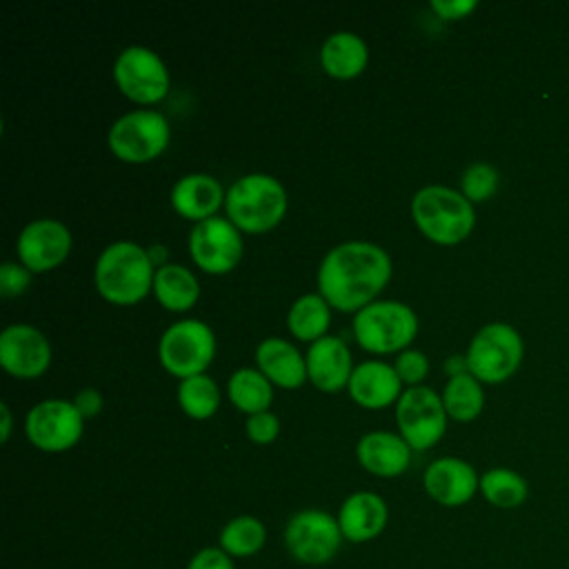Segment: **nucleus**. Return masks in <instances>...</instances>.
I'll return each mask as SVG.
<instances>
[{
    "label": "nucleus",
    "instance_id": "1",
    "mask_svg": "<svg viewBox=\"0 0 569 569\" xmlns=\"http://www.w3.org/2000/svg\"><path fill=\"white\" fill-rule=\"evenodd\" d=\"M393 264L389 253L367 240H349L331 247L318 267V293L329 307L358 313L376 302V296L391 280Z\"/></svg>",
    "mask_w": 569,
    "mask_h": 569
},
{
    "label": "nucleus",
    "instance_id": "2",
    "mask_svg": "<svg viewBox=\"0 0 569 569\" xmlns=\"http://www.w3.org/2000/svg\"><path fill=\"white\" fill-rule=\"evenodd\" d=\"M153 276L156 267L149 251L131 240H118L104 247L93 269L98 293L118 307L138 305L153 291Z\"/></svg>",
    "mask_w": 569,
    "mask_h": 569
},
{
    "label": "nucleus",
    "instance_id": "3",
    "mask_svg": "<svg viewBox=\"0 0 569 569\" xmlns=\"http://www.w3.org/2000/svg\"><path fill=\"white\" fill-rule=\"evenodd\" d=\"M287 189L269 173L238 178L224 196L227 218L244 233L258 236L278 227L287 213Z\"/></svg>",
    "mask_w": 569,
    "mask_h": 569
},
{
    "label": "nucleus",
    "instance_id": "4",
    "mask_svg": "<svg viewBox=\"0 0 569 569\" xmlns=\"http://www.w3.org/2000/svg\"><path fill=\"white\" fill-rule=\"evenodd\" d=\"M409 209L418 231L442 247L462 242L476 227L473 204L451 187L427 184L418 189Z\"/></svg>",
    "mask_w": 569,
    "mask_h": 569
},
{
    "label": "nucleus",
    "instance_id": "5",
    "mask_svg": "<svg viewBox=\"0 0 569 569\" xmlns=\"http://www.w3.org/2000/svg\"><path fill=\"white\" fill-rule=\"evenodd\" d=\"M416 333L418 316L400 300H376L353 316L356 342L369 353H400Z\"/></svg>",
    "mask_w": 569,
    "mask_h": 569
},
{
    "label": "nucleus",
    "instance_id": "6",
    "mask_svg": "<svg viewBox=\"0 0 569 569\" xmlns=\"http://www.w3.org/2000/svg\"><path fill=\"white\" fill-rule=\"evenodd\" d=\"M525 356L520 333L507 322H489L476 331L467 347V367L485 385H498L511 378Z\"/></svg>",
    "mask_w": 569,
    "mask_h": 569
},
{
    "label": "nucleus",
    "instance_id": "7",
    "mask_svg": "<svg viewBox=\"0 0 569 569\" xmlns=\"http://www.w3.org/2000/svg\"><path fill=\"white\" fill-rule=\"evenodd\" d=\"M171 140V127L164 113L156 109H133L120 116L107 133L111 153L129 164L156 160Z\"/></svg>",
    "mask_w": 569,
    "mask_h": 569
},
{
    "label": "nucleus",
    "instance_id": "8",
    "mask_svg": "<svg viewBox=\"0 0 569 569\" xmlns=\"http://www.w3.org/2000/svg\"><path fill=\"white\" fill-rule=\"evenodd\" d=\"M158 358L173 378L200 376L216 358V333L202 320H178L160 336Z\"/></svg>",
    "mask_w": 569,
    "mask_h": 569
},
{
    "label": "nucleus",
    "instance_id": "9",
    "mask_svg": "<svg viewBox=\"0 0 569 569\" xmlns=\"http://www.w3.org/2000/svg\"><path fill=\"white\" fill-rule=\"evenodd\" d=\"M113 80L122 96L138 104H156L169 93L164 60L149 47L131 44L113 62Z\"/></svg>",
    "mask_w": 569,
    "mask_h": 569
},
{
    "label": "nucleus",
    "instance_id": "10",
    "mask_svg": "<svg viewBox=\"0 0 569 569\" xmlns=\"http://www.w3.org/2000/svg\"><path fill=\"white\" fill-rule=\"evenodd\" d=\"M447 411L442 396L431 387H407L396 402V422L400 436L411 449H429L440 442L447 431Z\"/></svg>",
    "mask_w": 569,
    "mask_h": 569
},
{
    "label": "nucleus",
    "instance_id": "11",
    "mask_svg": "<svg viewBox=\"0 0 569 569\" xmlns=\"http://www.w3.org/2000/svg\"><path fill=\"white\" fill-rule=\"evenodd\" d=\"M84 418L73 400L49 398L33 405L24 416L27 440L47 453H60L78 445L82 438Z\"/></svg>",
    "mask_w": 569,
    "mask_h": 569
},
{
    "label": "nucleus",
    "instance_id": "12",
    "mask_svg": "<svg viewBox=\"0 0 569 569\" xmlns=\"http://www.w3.org/2000/svg\"><path fill=\"white\" fill-rule=\"evenodd\" d=\"M342 545L338 518L322 509H302L284 527V547L302 565L329 562Z\"/></svg>",
    "mask_w": 569,
    "mask_h": 569
},
{
    "label": "nucleus",
    "instance_id": "13",
    "mask_svg": "<svg viewBox=\"0 0 569 569\" xmlns=\"http://www.w3.org/2000/svg\"><path fill=\"white\" fill-rule=\"evenodd\" d=\"M189 256L204 273H229L242 258V231L220 216L196 222L189 233Z\"/></svg>",
    "mask_w": 569,
    "mask_h": 569
},
{
    "label": "nucleus",
    "instance_id": "14",
    "mask_svg": "<svg viewBox=\"0 0 569 569\" xmlns=\"http://www.w3.org/2000/svg\"><path fill=\"white\" fill-rule=\"evenodd\" d=\"M71 231L64 222L53 218L31 220L18 236V260L31 273H44L60 267L71 253Z\"/></svg>",
    "mask_w": 569,
    "mask_h": 569
},
{
    "label": "nucleus",
    "instance_id": "15",
    "mask_svg": "<svg viewBox=\"0 0 569 569\" xmlns=\"http://www.w3.org/2000/svg\"><path fill=\"white\" fill-rule=\"evenodd\" d=\"M0 365L13 378H40L51 365V345L31 325H9L0 333Z\"/></svg>",
    "mask_w": 569,
    "mask_h": 569
},
{
    "label": "nucleus",
    "instance_id": "16",
    "mask_svg": "<svg viewBox=\"0 0 569 569\" xmlns=\"http://www.w3.org/2000/svg\"><path fill=\"white\" fill-rule=\"evenodd\" d=\"M425 491L442 507H462L480 491L476 469L456 456H442L429 462L422 476Z\"/></svg>",
    "mask_w": 569,
    "mask_h": 569
},
{
    "label": "nucleus",
    "instance_id": "17",
    "mask_svg": "<svg viewBox=\"0 0 569 569\" xmlns=\"http://www.w3.org/2000/svg\"><path fill=\"white\" fill-rule=\"evenodd\" d=\"M307 378L311 385L325 393H336L349 385L353 373L351 351L345 340L336 336H325L309 345L305 353Z\"/></svg>",
    "mask_w": 569,
    "mask_h": 569
},
{
    "label": "nucleus",
    "instance_id": "18",
    "mask_svg": "<svg viewBox=\"0 0 569 569\" xmlns=\"http://www.w3.org/2000/svg\"><path fill=\"white\" fill-rule=\"evenodd\" d=\"M349 398L362 409H385L400 400L402 380L393 365L382 360H365L353 367L347 385Z\"/></svg>",
    "mask_w": 569,
    "mask_h": 569
},
{
    "label": "nucleus",
    "instance_id": "19",
    "mask_svg": "<svg viewBox=\"0 0 569 569\" xmlns=\"http://www.w3.org/2000/svg\"><path fill=\"white\" fill-rule=\"evenodd\" d=\"M224 196L227 191L213 176L187 173L171 187L169 200L178 216L196 224L213 218L216 211L224 207Z\"/></svg>",
    "mask_w": 569,
    "mask_h": 569
},
{
    "label": "nucleus",
    "instance_id": "20",
    "mask_svg": "<svg viewBox=\"0 0 569 569\" xmlns=\"http://www.w3.org/2000/svg\"><path fill=\"white\" fill-rule=\"evenodd\" d=\"M356 458L365 471L380 478H396L411 462V447L400 433L369 431L356 445Z\"/></svg>",
    "mask_w": 569,
    "mask_h": 569
},
{
    "label": "nucleus",
    "instance_id": "21",
    "mask_svg": "<svg viewBox=\"0 0 569 569\" xmlns=\"http://www.w3.org/2000/svg\"><path fill=\"white\" fill-rule=\"evenodd\" d=\"M389 520L387 502L373 491L351 493L338 511V525L342 538L351 542H367L382 533Z\"/></svg>",
    "mask_w": 569,
    "mask_h": 569
},
{
    "label": "nucleus",
    "instance_id": "22",
    "mask_svg": "<svg viewBox=\"0 0 569 569\" xmlns=\"http://www.w3.org/2000/svg\"><path fill=\"white\" fill-rule=\"evenodd\" d=\"M256 365L264 378L282 389H298L307 378L305 356L284 338L271 336L256 347Z\"/></svg>",
    "mask_w": 569,
    "mask_h": 569
},
{
    "label": "nucleus",
    "instance_id": "23",
    "mask_svg": "<svg viewBox=\"0 0 569 569\" xmlns=\"http://www.w3.org/2000/svg\"><path fill=\"white\" fill-rule=\"evenodd\" d=\"M369 62L367 42L353 31H336L320 47V67L336 80L358 78Z\"/></svg>",
    "mask_w": 569,
    "mask_h": 569
},
{
    "label": "nucleus",
    "instance_id": "24",
    "mask_svg": "<svg viewBox=\"0 0 569 569\" xmlns=\"http://www.w3.org/2000/svg\"><path fill=\"white\" fill-rule=\"evenodd\" d=\"M153 296L167 311H189L200 298V282L184 264H164L156 269Z\"/></svg>",
    "mask_w": 569,
    "mask_h": 569
},
{
    "label": "nucleus",
    "instance_id": "25",
    "mask_svg": "<svg viewBox=\"0 0 569 569\" xmlns=\"http://www.w3.org/2000/svg\"><path fill=\"white\" fill-rule=\"evenodd\" d=\"M331 322V307L320 293H305L296 298L287 313V327L293 338L316 342L327 336Z\"/></svg>",
    "mask_w": 569,
    "mask_h": 569
},
{
    "label": "nucleus",
    "instance_id": "26",
    "mask_svg": "<svg viewBox=\"0 0 569 569\" xmlns=\"http://www.w3.org/2000/svg\"><path fill=\"white\" fill-rule=\"evenodd\" d=\"M227 393L231 405L247 416L269 411L273 402V385L253 367L236 369L227 382Z\"/></svg>",
    "mask_w": 569,
    "mask_h": 569
},
{
    "label": "nucleus",
    "instance_id": "27",
    "mask_svg": "<svg viewBox=\"0 0 569 569\" xmlns=\"http://www.w3.org/2000/svg\"><path fill=\"white\" fill-rule=\"evenodd\" d=\"M442 405L447 416L458 422L476 420L485 407L482 382L469 371L449 378L442 389Z\"/></svg>",
    "mask_w": 569,
    "mask_h": 569
},
{
    "label": "nucleus",
    "instance_id": "28",
    "mask_svg": "<svg viewBox=\"0 0 569 569\" xmlns=\"http://www.w3.org/2000/svg\"><path fill=\"white\" fill-rule=\"evenodd\" d=\"M480 493L489 505L498 509H516L527 500L529 487L518 471L493 467L480 476Z\"/></svg>",
    "mask_w": 569,
    "mask_h": 569
},
{
    "label": "nucleus",
    "instance_id": "29",
    "mask_svg": "<svg viewBox=\"0 0 569 569\" xmlns=\"http://www.w3.org/2000/svg\"><path fill=\"white\" fill-rule=\"evenodd\" d=\"M220 549L231 558L258 553L267 542V527L256 516H236L220 531Z\"/></svg>",
    "mask_w": 569,
    "mask_h": 569
},
{
    "label": "nucleus",
    "instance_id": "30",
    "mask_svg": "<svg viewBox=\"0 0 569 569\" xmlns=\"http://www.w3.org/2000/svg\"><path fill=\"white\" fill-rule=\"evenodd\" d=\"M178 405L189 418L207 420L220 407V389L207 373L184 378L178 385Z\"/></svg>",
    "mask_w": 569,
    "mask_h": 569
},
{
    "label": "nucleus",
    "instance_id": "31",
    "mask_svg": "<svg viewBox=\"0 0 569 569\" xmlns=\"http://www.w3.org/2000/svg\"><path fill=\"white\" fill-rule=\"evenodd\" d=\"M500 187V173L489 162H473L462 171L460 178V193L473 204L485 202L496 196Z\"/></svg>",
    "mask_w": 569,
    "mask_h": 569
},
{
    "label": "nucleus",
    "instance_id": "32",
    "mask_svg": "<svg viewBox=\"0 0 569 569\" xmlns=\"http://www.w3.org/2000/svg\"><path fill=\"white\" fill-rule=\"evenodd\" d=\"M393 369L398 373V378L402 380V385L409 387H420V382L427 378L429 373V360L420 349H405L396 356L393 360Z\"/></svg>",
    "mask_w": 569,
    "mask_h": 569
},
{
    "label": "nucleus",
    "instance_id": "33",
    "mask_svg": "<svg viewBox=\"0 0 569 569\" xmlns=\"http://www.w3.org/2000/svg\"><path fill=\"white\" fill-rule=\"evenodd\" d=\"M31 284V271L22 262H2L0 264V296L2 298H16L24 293Z\"/></svg>",
    "mask_w": 569,
    "mask_h": 569
},
{
    "label": "nucleus",
    "instance_id": "34",
    "mask_svg": "<svg viewBox=\"0 0 569 569\" xmlns=\"http://www.w3.org/2000/svg\"><path fill=\"white\" fill-rule=\"evenodd\" d=\"M244 431L253 445H271L280 433V420L271 411H260V413L247 416Z\"/></svg>",
    "mask_w": 569,
    "mask_h": 569
},
{
    "label": "nucleus",
    "instance_id": "35",
    "mask_svg": "<svg viewBox=\"0 0 569 569\" xmlns=\"http://www.w3.org/2000/svg\"><path fill=\"white\" fill-rule=\"evenodd\" d=\"M187 569H236L229 553L220 547H204L189 560Z\"/></svg>",
    "mask_w": 569,
    "mask_h": 569
},
{
    "label": "nucleus",
    "instance_id": "36",
    "mask_svg": "<svg viewBox=\"0 0 569 569\" xmlns=\"http://www.w3.org/2000/svg\"><path fill=\"white\" fill-rule=\"evenodd\" d=\"M429 7H431V11H433L440 20L453 22V20H462V18H467L471 11H476L478 2H476V0H431Z\"/></svg>",
    "mask_w": 569,
    "mask_h": 569
},
{
    "label": "nucleus",
    "instance_id": "37",
    "mask_svg": "<svg viewBox=\"0 0 569 569\" xmlns=\"http://www.w3.org/2000/svg\"><path fill=\"white\" fill-rule=\"evenodd\" d=\"M73 405L76 409L82 413V418H93L102 411V405H104V398L98 389L93 387H84L80 389L76 396H73Z\"/></svg>",
    "mask_w": 569,
    "mask_h": 569
},
{
    "label": "nucleus",
    "instance_id": "38",
    "mask_svg": "<svg viewBox=\"0 0 569 569\" xmlns=\"http://www.w3.org/2000/svg\"><path fill=\"white\" fill-rule=\"evenodd\" d=\"M445 371L449 373V378L460 376V373H467V371H469L467 358H465V356H451V358L445 362Z\"/></svg>",
    "mask_w": 569,
    "mask_h": 569
},
{
    "label": "nucleus",
    "instance_id": "39",
    "mask_svg": "<svg viewBox=\"0 0 569 569\" xmlns=\"http://www.w3.org/2000/svg\"><path fill=\"white\" fill-rule=\"evenodd\" d=\"M147 251H149V258H151V262H153L156 269L169 264V262H167V247L153 244V247H147Z\"/></svg>",
    "mask_w": 569,
    "mask_h": 569
},
{
    "label": "nucleus",
    "instance_id": "40",
    "mask_svg": "<svg viewBox=\"0 0 569 569\" xmlns=\"http://www.w3.org/2000/svg\"><path fill=\"white\" fill-rule=\"evenodd\" d=\"M0 416H2V425H0V438L2 442L9 440V433H11V409L7 402L0 405Z\"/></svg>",
    "mask_w": 569,
    "mask_h": 569
}]
</instances>
